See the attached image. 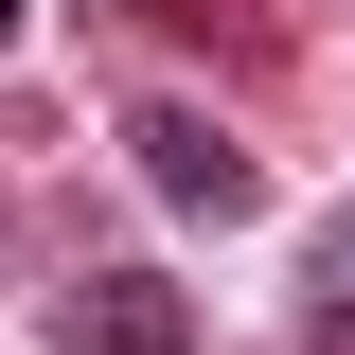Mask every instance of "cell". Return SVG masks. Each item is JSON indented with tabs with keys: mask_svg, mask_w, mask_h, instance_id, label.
<instances>
[{
	"mask_svg": "<svg viewBox=\"0 0 355 355\" xmlns=\"http://www.w3.org/2000/svg\"><path fill=\"white\" fill-rule=\"evenodd\" d=\"M125 160H142V196H178L196 231L266 214V178H249V142H231V125H196L178 89H142V107H125Z\"/></svg>",
	"mask_w": 355,
	"mask_h": 355,
	"instance_id": "1",
	"label": "cell"
},
{
	"mask_svg": "<svg viewBox=\"0 0 355 355\" xmlns=\"http://www.w3.org/2000/svg\"><path fill=\"white\" fill-rule=\"evenodd\" d=\"M53 355H196V302L160 266H89V284H53Z\"/></svg>",
	"mask_w": 355,
	"mask_h": 355,
	"instance_id": "2",
	"label": "cell"
},
{
	"mask_svg": "<svg viewBox=\"0 0 355 355\" xmlns=\"http://www.w3.org/2000/svg\"><path fill=\"white\" fill-rule=\"evenodd\" d=\"M302 355H355V214H320V266H302Z\"/></svg>",
	"mask_w": 355,
	"mask_h": 355,
	"instance_id": "3",
	"label": "cell"
},
{
	"mask_svg": "<svg viewBox=\"0 0 355 355\" xmlns=\"http://www.w3.org/2000/svg\"><path fill=\"white\" fill-rule=\"evenodd\" d=\"M142 18H178V36H214V53H249V71L284 53V0H142Z\"/></svg>",
	"mask_w": 355,
	"mask_h": 355,
	"instance_id": "4",
	"label": "cell"
},
{
	"mask_svg": "<svg viewBox=\"0 0 355 355\" xmlns=\"http://www.w3.org/2000/svg\"><path fill=\"white\" fill-rule=\"evenodd\" d=\"M0 53H18V0H0Z\"/></svg>",
	"mask_w": 355,
	"mask_h": 355,
	"instance_id": "5",
	"label": "cell"
},
{
	"mask_svg": "<svg viewBox=\"0 0 355 355\" xmlns=\"http://www.w3.org/2000/svg\"><path fill=\"white\" fill-rule=\"evenodd\" d=\"M0 249H18V231H0Z\"/></svg>",
	"mask_w": 355,
	"mask_h": 355,
	"instance_id": "6",
	"label": "cell"
}]
</instances>
